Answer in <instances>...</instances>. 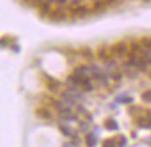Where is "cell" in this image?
<instances>
[{"instance_id":"cell-8","label":"cell","mask_w":151,"mask_h":147,"mask_svg":"<svg viewBox=\"0 0 151 147\" xmlns=\"http://www.w3.org/2000/svg\"><path fill=\"white\" fill-rule=\"evenodd\" d=\"M147 67H148V61H147L146 58L140 57V58H139V61H137L136 68H137L139 71H142V72H146V71H147Z\"/></svg>"},{"instance_id":"cell-17","label":"cell","mask_w":151,"mask_h":147,"mask_svg":"<svg viewBox=\"0 0 151 147\" xmlns=\"http://www.w3.org/2000/svg\"><path fill=\"white\" fill-rule=\"evenodd\" d=\"M142 99L144 101H147V103H151V89H150V90H146V92L143 93Z\"/></svg>"},{"instance_id":"cell-21","label":"cell","mask_w":151,"mask_h":147,"mask_svg":"<svg viewBox=\"0 0 151 147\" xmlns=\"http://www.w3.org/2000/svg\"><path fill=\"white\" fill-rule=\"evenodd\" d=\"M82 53H83V55H85V57H87V58H92V57H93V53H92V50H90V49H83Z\"/></svg>"},{"instance_id":"cell-7","label":"cell","mask_w":151,"mask_h":147,"mask_svg":"<svg viewBox=\"0 0 151 147\" xmlns=\"http://www.w3.org/2000/svg\"><path fill=\"white\" fill-rule=\"evenodd\" d=\"M96 143H97V138H96V135L93 133V132H90V133L86 135V144H87V147H94L96 146Z\"/></svg>"},{"instance_id":"cell-10","label":"cell","mask_w":151,"mask_h":147,"mask_svg":"<svg viewBox=\"0 0 151 147\" xmlns=\"http://www.w3.org/2000/svg\"><path fill=\"white\" fill-rule=\"evenodd\" d=\"M58 128H60V130L63 132V135H65V136H69V138H72L73 132H72V129L69 128V126L64 125L63 122H60V124H58Z\"/></svg>"},{"instance_id":"cell-28","label":"cell","mask_w":151,"mask_h":147,"mask_svg":"<svg viewBox=\"0 0 151 147\" xmlns=\"http://www.w3.org/2000/svg\"><path fill=\"white\" fill-rule=\"evenodd\" d=\"M54 1L57 3V4H65V3H67L68 0H54Z\"/></svg>"},{"instance_id":"cell-4","label":"cell","mask_w":151,"mask_h":147,"mask_svg":"<svg viewBox=\"0 0 151 147\" xmlns=\"http://www.w3.org/2000/svg\"><path fill=\"white\" fill-rule=\"evenodd\" d=\"M69 13L73 17H85V15H87L89 10L85 6H78V7H72V9L69 10Z\"/></svg>"},{"instance_id":"cell-2","label":"cell","mask_w":151,"mask_h":147,"mask_svg":"<svg viewBox=\"0 0 151 147\" xmlns=\"http://www.w3.org/2000/svg\"><path fill=\"white\" fill-rule=\"evenodd\" d=\"M50 19H53V21H64V19H67L65 10L63 7H60L57 10H53L50 13Z\"/></svg>"},{"instance_id":"cell-3","label":"cell","mask_w":151,"mask_h":147,"mask_svg":"<svg viewBox=\"0 0 151 147\" xmlns=\"http://www.w3.org/2000/svg\"><path fill=\"white\" fill-rule=\"evenodd\" d=\"M61 100H64L65 104H67L68 107H73V106H76V104H78V100H76L72 94H69L67 90L61 93Z\"/></svg>"},{"instance_id":"cell-5","label":"cell","mask_w":151,"mask_h":147,"mask_svg":"<svg viewBox=\"0 0 151 147\" xmlns=\"http://www.w3.org/2000/svg\"><path fill=\"white\" fill-rule=\"evenodd\" d=\"M46 81H47V87L50 89L51 92H57L60 89V86H61V83H60L57 79L51 78L50 75H46Z\"/></svg>"},{"instance_id":"cell-25","label":"cell","mask_w":151,"mask_h":147,"mask_svg":"<svg viewBox=\"0 0 151 147\" xmlns=\"http://www.w3.org/2000/svg\"><path fill=\"white\" fill-rule=\"evenodd\" d=\"M81 3H82V0H71V4H72L73 7H78V6H81Z\"/></svg>"},{"instance_id":"cell-26","label":"cell","mask_w":151,"mask_h":147,"mask_svg":"<svg viewBox=\"0 0 151 147\" xmlns=\"http://www.w3.org/2000/svg\"><path fill=\"white\" fill-rule=\"evenodd\" d=\"M104 1L107 6H112V4H115V3H118L119 0H104Z\"/></svg>"},{"instance_id":"cell-22","label":"cell","mask_w":151,"mask_h":147,"mask_svg":"<svg viewBox=\"0 0 151 147\" xmlns=\"http://www.w3.org/2000/svg\"><path fill=\"white\" fill-rule=\"evenodd\" d=\"M118 140H119V147H125L126 146V143H128L126 138H124V136H119Z\"/></svg>"},{"instance_id":"cell-24","label":"cell","mask_w":151,"mask_h":147,"mask_svg":"<svg viewBox=\"0 0 151 147\" xmlns=\"http://www.w3.org/2000/svg\"><path fill=\"white\" fill-rule=\"evenodd\" d=\"M82 89H83V90H85V92H92V90H93V89H94V87H93V85H92V83H89V85H86V86H85V87H82Z\"/></svg>"},{"instance_id":"cell-16","label":"cell","mask_w":151,"mask_h":147,"mask_svg":"<svg viewBox=\"0 0 151 147\" xmlns=\"http://www.w3.org/2000/svg\"><path fill=\"white\" fill-rule=\"evenodd\" d=\"M140 43L146 50H151V37H144V39H142Z\"/></svg>"},{"instance_id":"cell-18","label":"cell","mask_w":151,"mask_h":147,"mask_svg":"<svg viewBox=\"0 0 151 147\" xmlns=\"http://www.w3.org/2000/svg\"><path fill=\"white\" fill-rule=\"evenodd\" d=\"M122 76H124V75H122L121 72H112V74H111V78L114 79L115 82H119V81L122 79Z\"/></svg>"},{"instance_id":"cell-30","label":"cell","mask_w":151,"mask_h":147,"mask_svg":"<svg viewBox=\"0 0 151 147\" xmlns=\"http://www.w3.org/2000/svg\"><path fill=\"white\" fill-rule=\"evenodd\" d=\"M25 1H29V0H25Z\"/></svg>"},{"instance_id":"cell-15","label":"cell","mask_w":151,"mask_h":147,"mask_svg":"<svg viewBox=\"0 0 151 147\" xmlns=\"http://www.w3.org/2000/svg\"><path fill=\"white\" fill-rule=\"evenodd\" d=\"M99 58H100V60H103L105 63V61H108L111 58V55L105 51V49H100V50H99Z\"/></svg>"},{"instance_id":"cell-12","label":"cell","mask_w":151,"mask_h":147,"mask_svg":"<svg viewBox=\"0 0 151 147\" xmlns=\"http://www.w3.org/2000/svg\"><path fill=\"white\" fill-rule=\"evenodd\" d=\"M107 7L104 0H96L94 1V6H93V10H96V11H103V10Z\"/></svg>"},{"instance_id":"cell-6","label":"cell","mask_w":151,"mask_h":147,"mask_svg":"<svg viewBox=\"0 0 151 147\" xmlns=\"http://www.w3.org/2000/svg\"><path fill=\"white\" fill-rule=\"evenodd\" d=\"M36 115L39 117V118H42V120H51V118H53L51 112L47 110V108H37Z\"/></svg>"},{"instance_id":"cell-29","label":"cell","mask_w":151,"mask_h":147,"mask_svg":"<svg viewBox=\"0 0 151 147\" xmlns=\"http://www.w3.org/2000/svg\"><path fill=\"white\" fill-rule=\"evenodd\" d=\"M11 47H13V49H14L15 51H19V47L17 46V45H14V43H13V46H11Z\"/></svg>"},{"instance_id":"cell-27","label":"cell","mask_w":151,"mask_h":147,"mask_svg":"<svg viewBox=\"0 0 151 147\" xmlns=\"http://www.w3.org/2000/svg\"><path fill=\"white\" fill-rule=\"evenodd\" d=\"M0 46H7V39L6 37H3V39H0Z\"/></svg>"},{"instance_id":"cell-19","label":"cell","mask_w":151,"mask_h":147,"mask_svg":"<svg viewBox=\"0 0 151 147\" xmlns=\"http://www.w3.org/2000/svg\"><path fill=\"white\" fill-rule=\"evenodd\" d=\"M79 129H81L82 132H86L87 129H89V125H87L85 121H79Z\"/></svg>"},{"instance_id":"cell-1","label":"cell","mask_w":151,"mask_h":147,"mask_svg":"<svg viewBox=\"0 0 151 147\" xmlns=\"http://www.w3.org/2000/svg\"><path fill=\"white\" fill-rule=\"evenodd\" d=\"M128 45L125 42H119V43H115L114 46L111 47V53L116 57H124V55L128 54Z\"/></svg>"},{"instance_id":"cell-14","label":"cell","mask_w":151,"mask_h":147,"mask_svg":"<svg viewBox=\"0 0 151 147\" xmlns=\"http://www.w3.org/2000/svg\"><path fill=\"white\" fill-rule=\"evenodd\" d=\"M97 81L103 85V86H108V82H110V78H108V75L105 72H101V75L97 78Z\"/></svg>"},{"instance_id":"cell-11","label":"cell","mask_w":151,"mask_h":147,"mask_svg":"<svg viewBox=\"0 0 151 147\" xmlns=\"http://www.w3.org/2000/svg\"><path fill=\"white\" fill-rule=\"evenodd\" d=\"M104 126L108 130H118V124H116L115 120H107L104 122Z\"/></svg>"},{"instance_id":"cell-20","label":"cell","mask_w":151,"mask_h":147,"mask_svg":"<svg viewBox=\"0 0 151 147\" xmlns=\"http://www.w3.org/2000/svg\"><path fill=\"white\" fill-rule=\"evenodd\" d=\"M118 101H121V103H132L133 99L130 96H122V97H119Z\"/></svg>"},{"instance_id":"cell-13","label":"cell","mask_w":151,"mask_h":147,"mask_svg":"<svg viewBox=\"0 0 151 147\" xmlns=\"http://www.w3.org/2000/svg\"><path fill=\"white\" fill-rule=\"evenodd\" d=\"M130 49H132V51H133V53H136V54H139V53H143V50H144L140 42H133V43H132V47H130Z\"/></svg>"},{"instance_id":"cell-9","label":"cell","mask_w":151,"mask_h":147,"mask_svg":"<svg viewBox=\"0 0 151 147\" xmlns=\"http://www.w3.org/2000/svg\"><path fill=\"white\" fill-rule=\"evenodd\" d=\"M104 64H105V68H107V71H115V69H116V67H118V61L111 57L110 60L105 61Z\"/></svg>"},{"instance_id":"cell-23","label":"cell","mask_w":151,"mask_h":147,"mask_svg":"<svg viewBox=\"0 0 151 147\" xmlns=\"http://www.w3.org/2000/svg\"><path fill=\"white\" fill-rule=\"evenodd\" d=\"M103 147H115V144L112 140H105V142L103 143Z\"/></svg>"}]
</instances>
